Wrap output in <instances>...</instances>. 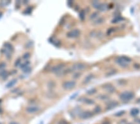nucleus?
<instances>
[{
	"instance_id": "obj_1",
	"label": "nucleus",
	"mask_w": 140,
	"mask_h": 124,
	"mask_svg": "<svg viewBox=\"0 0 140 124\" xmlns=\"http://www.w3.org/2000/svg\"><path fill=\"white\" fill-rule=\"evenodd\" d=\"M131 61V59L127 57H120L116 59V63L122 67H127Z\"/></svg>"
},
{
	"instance_id": "obj_2",
	"label": "nucleus",
	"mask_w": 140,
	"mask_h": 124,
	"mask_svg": "<svg viewBox=\"0 0 140 124\" xmlns=\"http://www.w3.org/2000/svg\"><path fill=\"white\" fill-rule=\"evenodd\" d=\"M134 96V94L131 92H125L122 93L120 96V98L123 102H128L130 101Z\"/></svg>"
},
{
	"instance_id": "obj_3",
	"label": "nucleus",
	"mask_w": 140,
	"mask_h": 124,
	"mask_svg": "<svg viewBox=\"0 0 140 124\" xmlns=\"http://www.w3.org/2000/svg\"><path fill=\"white\" fill-rule=\"evenodd\" d=\"M86 68V65L82 63H76L71 68L72 72L74 71L75 72H79L80 71L83 70Z\"/></svg>"
},
{
	"instance_id": "obj_4",
	"label": "nucleus",
	"mask_w": 140,
	"mask_h": 124,
	"mask_svg": "<svg viewBox=\"0 0 140 124\" xmlns=\"http://www.w3.org/2000/svg\"><path fill=\"white\" fill-rule=\"evenodd\" d=\"M75 85H76V83L74 81L72 80H69V81H66L64 83L62 84V87L64 88V89H65L66 90H69L71 89L74 88L75 87Z\"/></svg>"
},
{
	"instance_id": "obj_5",
	"label": "nucleus",
	"mask_w": 140,
	"mask_h": 124,
	"mask_svg": "<svg viewBox=\"0 0 140 124\" xmlns=\"http://www.w3.org/2000/svg\"><path fill=\"white\" fill-rule=\"evenodd\" d=\"M40 110V108L37 105H30L28 106L26 109V112L29 113H31V114H32V113H35L38 112Z\"/></svg>"
},
{
	"instance_id": "obj_6",
	"label": "nucleus",
	"mask_w": 140,
	"mask_h": 124,
	"mask_svg": "<svg viewBox=\"0 0 140 124\" xmlns=\"http://www.w3.org/2000/svg\"><path fill=\"white\" fill-rule=\"evenodd\" d=\"M80 31L78 29H73V30L70 31L69 32H68L67 34V36L69 38H77L78 36L80 35Z\"/></svg>"
},
{
	"instance_id": "obj_7",
	"label": "nucleus",
	"mask_w": 140,
	"mask_h": 124,
	"mask_svg": "<svg viewBox=\"0 0 140 124\" xmlns=\"http://www.w3.org/2000/svg\"><path fill=\"white\" fill-rule=\"evenodd\" d=\"M65 67V65L64 64H59L57 65L56 66H54L51 69V72L57 74L62 70H63L64 68Z\"/></svg>"
},
{
	"instance_id": "obj_8",
	"label": "nucleus",
	"mask_w": 140,
	"mask_h": 124,
	"mask_svg": "<svg viewBox=\"0 0 140 124\" xmlns=\"http://www.w3.org/2000/svg\"><path fill=\"white\" fill-rule=\"evenodd\" d=\"M93 115V113L90 111H85V112H82V113L80 115V118L83 119H87V118H90Z\"/></svg>"
},
{
	"instance_id": "obj_9",
	"label": "nucleus",
	"mask_w": 140,
	"mask_h": 124,
	"mask_svg": "<svg viewBox=\"0 0 140 124\" xmlns=\"http://www.w3.org/2000/svg\"><path fill=\"white\" fill-rule=\"evenodd\" d=\"M103 88L105 89V90L107 92H109L110 94H112V93H113L115 90V88L113 86H112V85L110 84H106L104 85Z\"/></svg>"
},
{
	"instance_id": "obj_10",
	"label": "nucleus",
	"mask_w": 140,
	"mask_h": 124,
	"mask_svg": "<svg viewBox=\"0 0 140 124\" xmlns=\"http://www.w3.org/2000/svg\"><path fill=\"white\" fill-rule=\"evenodd\" d=\"M118 103L116 101H112L109 102V103L107 105V110H111V109H113L114 108H115L116 106H118Z\"/></svg>"
},
{
	"instance_id": "obj_11",
	"label": "nucleus",
	"mask_w": 140,
	"mask_h": 124,
	"mask_svg": "<svg viewBox=\"0 0 140 124\" xmlns=\"http://www.w3.org/2000/svg\"><path fill=\"white\" fill-rule=\"evenodd\" d=\"M107 9H108V6H107V5L105 4V3H100L99 7L98 8V10L102 11V12L106 11Z\"/></svg>"
},
{
	"instance_id": "obj_12",
	"label": "nucleus",
	"mask_w": 140,
	"mask_h": 124,
	"mask_svg": "<svg viewBox=\"0 0 140 124\" xmlns=\"http://www.w3.org/2000/svg\"><path fill=\"white\" fill-rule=\"evenodd\" d=\"M5 46V48L6 50L9 51V52H11V53H13V50H14V48L11 44H9V43H6L5 44V46Z\"/></svg>"
},
{
	"instance_id": "obj_13",
	"label": "nucleus",
	"mask_w": 140,
	"mask_h": 124,
	"mask_svg": "<svg viewBox=\"0 0 140 124\" xmlns=\"http://www.w3.org/2000/svg\"><path fill=\"white\" fill-rule=\"evenodd\" d=\"M98 16H99V14L98 12H94L90 16V19L92 21H95V20L98 18Z\"/></svg>"
},
{
	"instance_id": "obj_14",
	"label": "nucleus",
	"mask_w": 140,
	"mask_h": 124,
	"mask_svg": "<svg viewBox=\"0 0 140 124\" xmlns=\"http://www.w3.org/2000/svg\"><path fill=\"white\" fill-rule=\"evenodd\" d=\"M16 82H17L16 79H14V80H11V81H10V82H9L8 84L6 85V88H11L16 83Z\"/></svg>"
},
{
	"instance_id": "obj_15",
	"label": "nucleus",
	"mask_w": 140,
	"mask_h": 124,
	"mask_svg": "<svg viewBox=\"0 0 140 124\" xmlns=\"http://www.w3.org/2000/svg\"><path fill=\"white\" fill-rule=\"evenodd\" d=\"M104 19L103 18H97L96 20H95V21H93V23L96 25H100L102 23H103Z\"/></svg>"
},
{
	"instance_id": "obj_16",
	"label": "nucleus",
	"mask_w": 140,
	"mask_h": 124,
	"mask_svg": "<svg viewBox=\"0 0 140 124\" xmlns=\"http://www.w3.org/2000/svg\"><path fill=\"white\" fill-rule=\"evenodd\" d=\"M83 98V102L85 103H86V104L92 105L95 103V102L93 101V100H91V99H89V98Z\"/></svg>"
},
{
	"instance_id": "obj_17",
	"label": "nucleus",
	"mask_w": 140,
	"mask_h": 124,
	"mask_svg": "<svg viewBox=\"0 0 140 124\" xmlns=\"http://www.w3.org/2000/svg\"><path fill=\"white\" fill-rule=\"evenodd\" d=\"M8 76V72L6 70H1L0 72V77H1L4 79Z\"/></svg>"
},
{
	"instance_id": "obj_18",
	"label": "nucleus",
	"mask_w": 140,
	"mask_h": 124,
	"mask_svg": "<svg viewBox=\"0 0 140 124\" xmlns=\"http://www.w3.org/2000/svg\"><path fill=\"white\" fill-rule=\"evenodd\" d=\"M139 113V110L137 109H133V110H131V111L130 112V114L131 115H132L133 117H134L136 115H137Z\"/></svg>"
},
{
	"instance_id": "obj_19",
	"label": "nucleus",
	"mask_w": 140,
	"mask_h": 124,
	"mask_svg": "<svg viewBox=\"0 0 140 124\" xmlns=\"http://www.w3.org/2000/svg\"><path fill=\"white\" fill-rule=\"evenodd\" d=\"M93 75H88L87 77H86V78H85L84 80V83H89V81H90L91 80H92V79L93 78Z\"/></svg>"
},
{
	"instance_id": "obj_20",
	"label": "nucleus",
	"mask_w": 140,
	"mask_h": 124,
	"mask_svg": "<svg viewBox=\"0 0 140 124\" xmlns=\"http://www.w3.org/2000/svg\"><path fill=\"white\" fill-rule=\"evenodd\" d=\"M101 112V108L100 107V106H96L94 109H93V112L96 114L97 113H99L100 112Z\"/></svg>"
},
{
	"instance_id": "obj_21",
	"label": "nucleus",
	"mask_w": 140,
	"mask_h": 124,
	"mask_svg": "<svg viewBox=\"0 0 140 124\" xmlns=\"http://www.w3.org/2000/svg\"><path fill=\"white\" fill-rule=\"evenodd\" d=\"M100 5V3L99 1H94L92 2V5L93 6V7H95L96 9H98Z\"/></svg>"
},
{
	"instance_id": "obj_22",
	"label": "nucleus",
	"mask_w": 140,
	"mask_h": 124,
	"mask_svg": "<svg viewBox=\"0 0 140 124\" xmlns=\"http://www.w3.org/2000/svg\"><path fill=\"white\" fill-rule=\"evenodd\" d=\"M96 92V89L92 88V89H90V90H88L87 92V94L88 95H93V94H95Z\"/></svg>"
},
{
	"instance_id": "obj_23",
	"label": "nucleus",
	"mask_w": 140,
	"mask_h": 124,
	"mask_svg": "<svg viewBox=\"0 0 140 124\" xmlns=\"http://www.w3.org/2000/svg\"><path fill=\"white\" fill-rule=\"evenodd\" d=\"M81 75V73L80 72H75V74L73 76V78H75V79H77L80 77V76Z\"/></svg>"
},
{
	"instance_id": "obj_24",
	"label": "nucleus",
	"mask_w": 140,
	"mask_h": 124,
	"mask_svg": "<svg viewBox=\"0 0 140 124\" xmlns=\"http://www.w3.org/2000/svg\"><path fill=\"white\" fill-rule=\"evenodd\" d=\"M9 3V1H2L0 2V5L1 6H6V5H8Z\"/></svg>"
},
{
	"instance_id": "obj_25",
	"label": "nucleus",
	"mask_w": 140,
	"mask_h": 124,
	"mask_svg": "<svg viewBox=\"0 0 140 124\" xmlns=\"http://www.w3.org/2000/svg\"><path fill=\"white\" fill-rule=\"evenodd\" d=\"M85 12L83 11V10L81 11V12H80V18H81V20H83V18H85Z\"/></svg>"
},
{
	"instance_id": "obj_26",
	"label": "nucleus",
	"mask_w": 140,
	"mask_h": 124,
	"mask_svg": "<svg viewBox=\"0 0 140 124\" xmlns=\"http://www.w3.org/2000/svg\"><path fill=\"white\" fill-rule=\"evenodd\" d=\"M6 67V63H3V62H1L0 63V70L1 71L3 69H4Z\"/></svg>"
},
{
	"instance_id": "obj_27",
	"label": "nucleus",
	"mask_w": 140,
	"mask_h": 124,
	"mask_svg": "<svg viewBox=\"0 0 140 124\" xmlns=\"http://www.w3.org/2000/svg\"><path fill=\"white\" fill-rule=\"evenodd\" d=\"M29 57H30V55L28 53H25L23 55V58H24V60H27Z\"/></svg>"
},
{
	"instance_id": "obj_28",
	"label": "nucleus",
	"mask_w": 140,
	"mask_h": 124,
	"mask_svg": "<svg viewBox=\"0 0 140 124\" xmlns=\"http://www.w3.org/2000/svg\"><path fill=\"white\" fill-rule=\"evenodd\" d=\"M14 65L16 66H19L21 65V60H20V59H18V60H16V63H14Z\"/></svg>"
},
{
	"instance_id": "obj_29",
	"label": "nucleus",
	"mask_w": 140,
	"mask_h": 124,
	"mask_svg": "<svg viewBox=\"0 0 140 124\" xmlns=\"http://www.w3.org/2000/svg\"><path fill=\"white\" fill-rule=\"evenodd\" d=\"M108 98V96H107V95H102V96H100V99L101 100H106Z\"/></svg>"
},
{
	"instance_id": "obj_30",
	"label": "nucleus",
	"mask_w": 140,
	"mask_h": 124,
	"mask_svg": "<svg viewBox=\"0 0 140 124\" xmlns=\"http://www.w3.org/2000/svg\"><path fill=\"white\" fill-rule=\"evenodd\" d=\"M59 124H67V122L65 120H62L59 122Z\"/></svg>"
},
{
	"instance_id": "obj_31",
	"label": "nucleus",
	"mask_w": 140,
	"mask_h": 124,
	"mask_svg": "<svg viewBox=\"0 0 140 124\" xmlns=\"http://www.w3.org/2000/svg\"><path fill=\"white\" fill-rule=\"evenodd\" d=\"M125 113V112H121V113H120V112H118V113H117L116 114V116H119V115H122V114H123V113Z\"/></svg>"
},
{
	"instance_id": "obj_32",
	"label": "nucleus",
	"mask_w": 140,
	"mask_h": 124,
	"mask_svg": "<svg viewBox=\"0 0 140 124\" xmlns=\"http://www.w3.org/2000/svg\"><path fill=\"white\" fill-rule=\"evenodd\" d=\"M9 124H19L18 122H11L9 123Z\"/></svg>"
},
{
	"instance_id": "obj_33",
	"label": "nucleus",
	"mask_w": 140,
	"mask_h": 124,
	"mask_svg": "<svg viewBox=\"0 0 140 124\" xmlns=\"http://www.w3.org/2000/svg\"><path fill=\"white\" fill-rule=\"evenodd\" d=\"M1 15H2V13H1V12H0V17L1 16Z\"/></svg>"
},
{
	"instance_id": "obj_34",
	"label": "nucleus",
	"mask_w": 140,
	"mask_h": 124,
	"mask_svg": "<svg viewBox=\"0 0 140 124\" xmlns=\"http://www.w3.org/2000/svg\"><path fill=\"white\" fill-rule=\"evenodd\" d=\"M131 124V123H129V124Z\"/></svg>"
},
{
	"instance_id": "obj_35",
	"label": "nucleus",
	"mask_w": 140,
	"mask_h": 124,
	"mask_svg": "<svg viewBox=\"0 0 140 124\" xmlns=\"http://www.w3.org/2000/svg\"></svg>"
}]
</instances>
